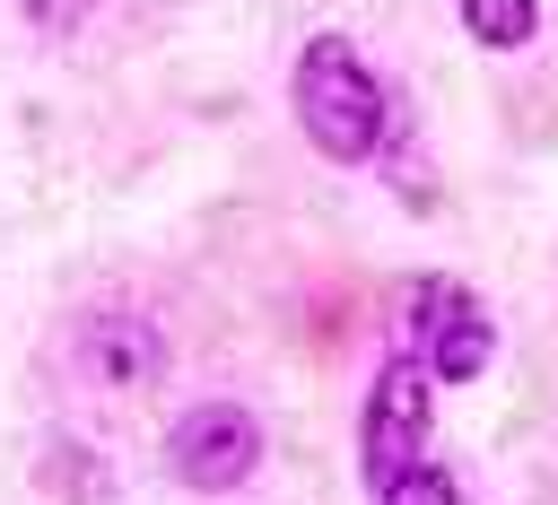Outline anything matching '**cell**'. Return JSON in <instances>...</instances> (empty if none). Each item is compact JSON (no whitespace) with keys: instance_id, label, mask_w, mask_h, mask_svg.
<instances>
[{"instance_id":"obj_1","label":"cell","mask_w":558,"mask_h":505,"mask_svg":"<svg viewBox=\"0 0 558 505\" xmlns=\"http://www.w3.org/2000/svg\"><path fill=\"white\" fill-rule=\"evenodd\" d=\"M296 122H305V139H314L323 157H340V165L375 157V139H384V87H375V70L357 61V44L314 35V44L296 52Z\"/></svg>"},{"instance_id":"obj_2","label":"cell","mask_w":558,"mask_h":505,"mask_svg":"<svg viewBox=\"0 0 558 505\" xmlns=\"http://www.w3.org/2000/svg\"><path fill=\"white\" fill-rule=\"evenodd\" d=\"M427 366L418 357H392L384 374H375V392H366V479H375V496L401 479V470H418L427 461Z\"/></svg>"},{"instance_id":"obj_3","label":"cell","mask_w":558,"mask_h":505,"mask_svg":"<svg viewBox=\"0 0 558 505\" xmlns=\"http://www.w3.org/2000/svg\"><path fill=\"white\" fill-rule=\"evenodd\" d=\"M410 348H418V366L436 383H471L497 340H488V313L453 279H418V296H410Z\"/></svg>"},{"instance_id":"obj_4","label":"cell","mask_w":558,"mask_h":505,"mask_svg":"<svg viewBox=\"0 0 558 505\" xmlns=\"http://www.w3.org/2000/svg\"><path fill=\"white\" fill-rule=\"evenodd\" d=\"M166 461H174V479L183 488H244L253 479V461H262V427L235 409V401H209V409H192V418H174V435H166Z\"/></svg>"},{"instance_id":"obj_5","label":"cell","mask_w":558,"mask_h":505,"mask_svg":"<svg viewBox=\"0 0 558 505\" xmlns=\"http://www.w3.org/2000/svg\"><path fill=\"white\" fill-rule=\"evenodd\" d=\"M532 17H541L532 0H462V26H471L480 44H523Z\"/></svg>"},{"instance_id":"obj_6","label":"cell","mask_w":558,"mask_h":505,"mask_svg":"<svg viewBox=\"0 0 558 505\" xmlns=\"http://www.w3.org/2000/svg\"><path fill=\"white\" fill-rule=\"evenodd\" d=\"M384 505H462V488H453V470L418 461V470H401V479L384 488Z\"/></svg>"}]
</instances>
